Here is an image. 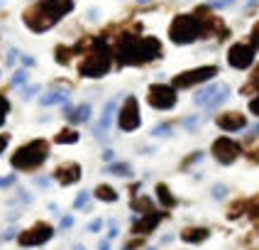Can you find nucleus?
Listing matches in <instances>:
<instances>
[{
	"label": "nucleus",
	"instance_id": "nucleus-1",
	"mask_svg": "<svg viewBox=\"0 0 259 250\" xmlns=\"http://www.w3.org/2000/svg\"><path fill=\"white\" fill-rule=\"evenodd\" d=\"M113 57L120 66H142L147 61L161 57V42L157 37H135V34H120L115 37Z\"/></svg>",
	"mask_w": 259,
	"mask_h": 250
},
{
	"label": "nucleus",
	"instance_id": "nucleus-2",
	"mask_svg": "<svg viewBox=\"0 0 259 250\" xmlns=\"http://www.w3.org/2000/svg\"><path fill=\"white\" fill-rule=\"evenodd\" d=\"M73 52H83V59L78 61V74L86 79H101L113 66V49L103 37H86L81 44L73 47Z\"/></svg>",
	"mask_w": 259,
	"mask_h": 250
},
{
	"label": "nucleus",
	"instance_id": "nucleus-3",
	"mask_svg": "<svg viewBox=\"0 0 259 250\" xmlns=\"http://www.w3.org/2000/svg\"><path fill=\"white\" fill-rule=\"evenodd\" d=\"M73 10V0H37L22 13V22L32 32H47L66 13Z\"/></svg>",
	"mask_w": 259,
	"mask_h": 250
},
{
	"label": "nucleus",
	"instance_id": "nucleus-4",
	"mask_svg": "<svg viewBox=\"0 0 259 250\" xmlns=\"http://www.w3.org/2000/svg\"><path fill=\"white\" fill-rule=\"evenodd\" d=\"M47 157H49V142L37 137V140H29L17 147L15 155L10 157V164L20 172H34L47 162Z\"/></svg>",
	"mask_w": 259,
	"mask_h": 250
},
{
	"label": "nucleus",
	"instance_id": "nucleus-5",
	"mask_svg": "<svg viewBox=\"0 0 259 250\" xmlns=\"http://www.w3.org/2000/svg\"><path fill=\"white\" fill-rule=\"evenodd\" d=\"M205 37V25L198 15H176L169 25V40L174 44H193Z\"/></svg>",
	"mask_w": 259,
	"mask_h": 250
},
{
	"label": "nucleus",
	"instance_id": "nucleus-6",
	"mask_svg": "<svg viewBox=\"0 0 259 250\" xmlns=\"http://www.w3.org/2000/svg\"><path fill=\"white\" fill-rule=\"evenodd\" d=\"M218 69L215 64H205V66H196V69H188V72H181L174 76L171 86L174 88H193L198 84H205V81H213L218 76Z\"/></svg>",
	"mask_w": 259,
	"mask_h": 250
},
{
	"label": "nucleus",
	"instance_id": "nucleus-7",
	"mask_svg": "<svg viewBox=\"0 0 259 250\" xmlns=\"http://www.w3.org/2000/svg\"><path fill=\"white\" fill-rule=\"evenodd\" d=\"M52 235H54V226H49L47 221H37L34 226L25 228L22 233L17 235V243H20L22 248H37V245L49 243Z\"/></svg>",
	"mask_w": 259,
	"mask_h": 250
},
{
	"label": "nucleus",
	"instance_id": "nucleus-8",
	"mask_svg": "<svg viewBox=\"0 0 259 250\" xmlns=\"http://www.w3.org/2000/svg\"><path fill=\"white\" fill-rule=\"evenodd\" d=\"M176 101H179V96L171 84H152L147 91V103L157 111H169L176 105Z\"/></svg>",
	"mask_w": 259,
	"mask_h": 250
},
{
	"label": "nucleus",
	"instance_id": "nucleus-9",
	"mask_svg": "<svg viewBox=\"0 0 259 250\" xmlns=\"http://www.w3.org/2000/svg\"><path fill=\"white\" fill-rule=\"evenodd\" d=\"M254 54H257V49L249 42H235L228 49V64H230L232 69L245 72V69H249L254 64Z\"/></svg>",
	"mask_w": 259,
	"mask_h": 250
},
{
	"label": "nucleus",
	"instance_id": "nucleus-10",
	"mask_svg": "<svg viewBox=\"0 0 259 250\" xmlns=\"http://www.w3.org/2000/svg\"><path fill=\"white\" fill-rule=\"evenodd\" d=\"M142 125V116H140V103H137V98L135 96H130V98H125V103H122V108H120V116H117V128L125 132H132L137 130Z\"/></svg>",
	"mask_w": 259,
	"mask_h": 250
},
{
	"label": "nucleus",
	"instance_id": "nucleus-11",
	"mask_svg": "<svg viewBox=\"0 0 259 250\" xmlns=\"http://www.w3.org/2000/svg\"><path fill=\"white\" fill-rule=\"evenodd\" d=\"M210 152H213V157H215L220 164H232V162L242 155V145L230 140V137H218L215 142H213V147H210Z\"/></svg>",
	"mask_w": 259,
	"mask_h": 250
},
{
	"label": "nucleus",
	"instance_id": "nucleus-12",
	"mask_svg": "<svg viewBox=\"0 0 259 250\" xmlns=\"http://www.w3.org/2000/svg\"><path fill=\"white\" fill-rule=\"evenodd\" d=\"M166 216H169L166 211H149V213H142L140 221H135V223H132V233L140 235V238L154 233V231L159 228V223L166 219Z\"/></svg>",
	"mask_w": 259,
	"mask_h": 250
},
{
	"label": "nucleus",
	"instance_id": "nucleus-13",
	"mask_svg": "<svg viewBox=\"0 0 259 250\" xmlns=\"http://www.w3.org/2000/svg\"><path fill=\"white\" fill-rule=\"evenodd\" d=\"M218 128L225 132H237V130H245L247 128V116L240 113V111H225L215 118Z\"/></svg>",
	"mask_w": 259,
	"mask_h": 250
},
{
	"label": "nucleus",
	"instance_id": "nucleus-14",
	"mask_svg": "<svg viewBox=\"0 0 259 250\" xmlns=\"http://www.w3.org/2000/svg\"><path fill=\"white\" fill-rule=\"evenodd\" d=\"M54 179L61 187H71V184H76L81 179V164L78 162H61L54 169Z\"/></svg>",
	"mask_w": 259,
	"mask_h": 250
},
{
	"label": "nucleus",
	"instance_id": "nucleus-15",
	"mask_svg": "<svg viewBox=\"0 0 259 250\" xmlns=\"http://www.w3.org/2000/svg\"><path fill=\"white\" fill-rule=\"evenodd\" d=\"M208 238H210V228H205V226H186L181 231V240L191 243V245H198V243L208 240Z\"/></svg>",
	"mask_w": 259,
	"mask_h": 250
},
{
	"label": "nucleus",
	"instance_id": "nucleus-16",
	"mask_svg": "<svg viewBox=\"0 0 259 250\" xmlns=\"http://www.w3.org/2000/svg\"><path fill=\"white\" fill-rule=\"evenodd\" d=\"M157 199H159V204L164 206V211H169V208L176 206V196L171 194V189L166 184H157Z\"/></svg>",
	"mask_w": 259,
	"mask_h": 250
},
{
	"label": "nucleus",
	"instance_id": "nucleus-17",
	"mask_svg": "<svg viewBox=\"0 0 259 250\" xmlns=\"http://www.w3.org/2000/svg\"><path fill=\"white\" fill-rule=\"evenodd\" d=\"M93 196L98 199V201H105V204H115L117 201V191L110 187V184H98L96 191H93Z\"/></svg>",
	"mask_w": 259,
	"mask_h": 250
},
{
	"label": "nucleus",
	"instance_id": "nucleus-18",
	"mask_svg": "<svg viewBox=\"0 0 259 250\" xmlns=\"http://www.w3.org/2000/svg\"><path fill=\"white\" fill-rule=\"evenodd\" d=\"M88 116H91V105H88V103H83V105H76V108H69V111H66L69 123H86Z\"/></svg>",
	"mask_w": 259,
	"mask_h": 250
},
{
	"label": "nucleus",
	"instance_id": "nucleus-19",
	"mask_svg": "<svg viewBox=\"0 0 259 250\" xmlns=\"http://www.w3.org/2000/svg\"><path fill=\"white\" fill-rule=\"evenodd\" d=\"M54 142L57 145H73V142H78V132L73 128H64L59 135H54Z\"/></svg>",
	"mask_w": 259,
	"mask_h": 250
},
{
	"label": "nucleus",
	"instance_id": "nucleus-20",
	"mask_svg": "<svg viewBox=\"0 0 259 250\" xmlns=\"http://www.w3.org/2000/svg\"><path fill=\"white\" fill-rule=\"evenodd\" d=\"M132 208H135L137 213H149V211H154L152 196H135V199H132Z\"/></svg>",
	"mask_w": 259,
	"mask_h": 250
},
{
	"label": "nucleus",
	"instance_id": "nucleus-21",
	"mask_svg": "<svg viewBox=\"0 0 259 250\" xmlns=\"http://www.w3.org/2000/svg\"><path fill=\"white\" fill-rule=\"evenodd\" d=\"M242 213H247V199H237V201L228 208V219L235 221V219H240Z\"/></svg>",
	"mask_w": 259,
	"mask_h": 250
},
{
	"label": "nucleus",
	"instance_id": "nucleus-22",
	"mask_svg": "<svg viewBox=\"0 0 259 250\" xmlns=\"http://www.w3.org/2000/svg\"><path fill=\"white\" fill-rule=\"evenodd\" d=\"M76 52H73V47H64V44H59L57 49H54V57H57V61L59 64H69L71 59L69 57H73Z\"/></svg>",
	"mask_w": 259,
	"mask_h": 250
},
{
	"label": "nucleus",
	"instance_id": "nucleus-23",
	"mask_svg": "<svg viewBox=\"0 0 259 250\" xmlns=\"http://www.w3.org/2000/svg\"><path fill=\"white\" fill-rule=\"evenodd\" d=\"M247 216L249 219H259V194L254 199H247Z\"/></svg>",
	"mask_w": 259,
	"mask_h": 250
},
{
	"label": "nucleus",
	"instance_id": "nucleus-24",
	"mask_svg": "<svg viewBox=\"0 0 259 250\" xmlns=\"http://www.w3.org/2000/svg\"><path fill=\"white\" fill-rule=\"evenodd\" d=\"M252 91H259V66L252 72V76H249V84L242 88V93H252Z\"/></svg>",
	"mask_w": 259,
	"mask_h": 250
},
{
	"label": "nucleus",
	"instance_id": "nucleus-25",
	"mask_svg": "<svg viewBox=\"0 0 259 250\" xmlns=\"http://www.w3.org/2000/svg\"><path fill=\"white\" fill-rule=\"evenodd\" d=\"M108 172H110V174H117V176H127V174H132L130 164H110V167H108Z\"/></svg>",
	"mask_w": 259,
	"mask_h": 250
},
{
	"label": "nucleus",
	"instance_id": "nucleus-26",
	"mask_svg": "<svg viewBox=\"0 0 259 250\" xmlns=\"http://www.w3.org/2000/svg\"><path fill=\"white\" fill-rule=\"evenodd\" d=\"M8 111H10V103H8V98H5V96H0V128H3V123H5Z\"/></svg>",
	"mask_w": 259,
	"mask_h": 250
},
{
	"label": "nucleus",
	"instance_id": "nucleus-27",
	"mask_svg": "<svg viewBox=\"0 0 259 250\" xmlns=\"http://www.w3.org/2000/svg\"><path fill=\"white\" fill-rule=\"evenodd\" d=\"M249 44H252L254 49H259V20L254 22V27H252V34H249Z\"/></svg>",
	"mask_w": 259,
	"mask_h": 250
},
{
	"label": "nucleus",
	"instance_id": "nucleus-28",
	"mask_svg": "<svg viewBox=\"0 0 259 250\" xmlns=\"http://www.w3.org/2000/svg\"><path fill=\"white\" fill-rule=\"evenodd\" d=\"M140 248H144V238H135V240H130L122 250H140Z\"/></svg>",
	"mask_w": 259,
	"mask_h": 250
},
{
	"label": "nucleus",
	"instance_id": "nucleus-29",
	"mask_svg": "<svg viewBox=\"0 0 259 250\" xmlns=\"http://www.w3.org/2000/svg\"><path fill=\"white\" fill-rule=\"evenodd\" d=\"M201 157H203V152H193L191 157H186V160H184V164H181V167H188V164H196V162L201 160Z\"/></svg>",
	"mask_w": 259,
	"mask_h": 250
},
{
	"label": "nucleus",
	"instance_id": "nucleus-30",
	"mask_svg": "<svg viewBox=\"0 0 259 250\" xmlns=\"http://www.w3.org/2000/svg\"><path fill=\"white\" fill-rule=\"evenodd\" d=\"M44 103H61L64 101V93H49V98H42Z\"/></svg>",
	"mask_w": 259,
	"mask_h": 250
},
{
	"label": "nucleus",
	"instance_id": "nucleus-31",
	"mask_svg": "<svg viewBox=\"0 0 259 250\" xmlns=\"http://www.w3.org/2000/svg\"><path fill=\"white\" fill-rule=\"evenodd\" d=\"M249 111H252L254 116H259V93L252 98V101H249Z\"/></svg>",
	"mask_w": 259,
	"mask_h": 250
},
{
	"label": "nucleus",
	"instance_id": "nucleus-32",
	"mask_svg": "<svg viewBox=\"0 0 259 250\" xmlns=\"http://www.w3.org/2000/svg\"><path fill=\"white\" fill-rule=\"evenodd\" d=\"M247 160H249V162H254V164H259V147H254V150H249Z\"/></svg>",
	"mask_w": 259,
	"mask_h": 250
},
{
	"label": "nucleus",
	"instance_id": "nucleus-33",
	"mask_svg": "<svg viewBox=\"0 0 259 250\" xmlns=\"http://www.w3.org/2000/svg\"><path fill=\"white\" fill-rule=\"evenodd\" d=\"M225 191H228L225 187H220V184H218L215 189H213V196H215V199H225Z\"/></svg>",
	"mask_w": 259,
	"mask_h": 250
},
{
	"label": "nucleus",
	"instance_id": "nucleus-34",
	"mask_svg": "<svg viewBox=\"0 0 259 250\" xmlns=\"http://www.w3.org/2000/svg\"><path fill=\"white\" fill-rule=\"evenodd\" d=\"M88 196H91L88 191H81V196L76 199V204H73V206H76V208H78V206H83V204H86V199H88Z\"/></svg>",
	"mask_w": 259,
	"mask_h": 250
},
{
	"label": "nucleus",
	"instance_id": "nucleus-35",
	"mask_svg": "<svg viewBox=\"0 0 259 250\" xmlns=\"http://www.w3.org/2000/svg\"><path fill=\"white\" fill-rule=\"evenodd\" d=\"M8 142H10V137H8V135H0V155L5 152V147H8Z\"/></svg>",
	"mask_w": 259,
	"mask_h": 250
},
{
	"label": "nucleus",
	"instance_id": "nucleus-36",
	"mask_svg": "<svg viewBox=\"0 0 259 250\" xmlns=\"http://www.w3.org/2000/svg\"><path fill=\"white\" fill-rule=\"evenodd\" d=\"M25 79H27V74H25V72H22V74H17V76L13 79V84H22Z\"/></svg>",
	"mask_w": 259,
	"mask_h": 250
},
{
	"label": "nucleus",
	"instance_id": "nucleus-37",
	"mask_svg": "<svg viewBox=\"0 0 259 250\" xmlns=\"http://www.w3.org/2000/svg\"><path fill=\"white\" fill-rule=\"evenodd\" d=\"M15 182V176H8V179H0V187H10Z\"/></svg>",
	"mask_w": 259,
	"mask_h": 250
},
{
	"label": "nucleus",
	"instance_id": "nucleus-38",
	"mask_svg": "<svg viewBox=\"0 0 259 250\" xmlns=\"http://www.w3.org/2000/svg\"><path fill=\"white\" fill-rule=\"evenodd\" d=\"M103 157H105V160H113V157H115V152H113V150H105V155H103Z\"/></svg>",
	"mask_w": 259,
	"mask_h": 250
},
{
	"label": "nucleus",
	"instance_id": "nucleus-39",
	"mask_svg": "<svg viewBox=\"0 0 259 250\" xmlns=\"http://www.w3.org/2000/svg\"><path fill=\"white\" fill-rule=\"evenodd\" d=\"M101 250H108V243H101Z\"/></svg>",
	"mask_w": 259,
	"mask_h": 250
}]
</instances>
